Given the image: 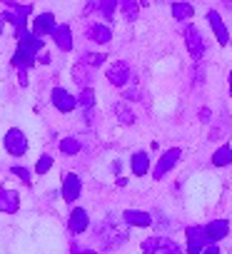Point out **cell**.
Masks as SVG:
<instances>
[{
	"instance_id": "cell-1",
	"label": "cell",
	"mask_w": 232,
	"mask_h": 254,
	"mask_svg": "<svg viewBox=\"0 0 232 254\" xmlns=\"http://www.w3.org/2000/svg\"><path fill=\"white\" fill-rule=\"evenodd\" d=\"M45 43L40 38H35L28 28L18 30V48H15V55H13V67H18V72H28V67H33L43 53Z\"/></svg>"
},
{
	"instance_id": "cell-2",
	"label": "cell",
	"mask_w": 232,
	"mask_h": 254,
	"mask_svg": "<svg viewBox=\"0 0 232 254\" xmlns=\"http://www.w3.org/2000/svg\"><path fill=\"white\" fill-rule=\"evenodd\" d=\"M97 242L102 244V249H118L128 242V224H118V219H115L112 214L97 227L95 232Z\"/></svg>"
},
{
	"instance_id": "cell-3",
	"label": "cell",
	"mask_w": 232,
	"mask_h": 254,
	"mask_svg": "<svg viewBox=\"0 0 232 254\" xmlns=\"http://www.w3.org/2000/svg\"><path fill=\"white\" fill-rule=\"evenodd\" d=\"M30 13H33V8H30V5H18V3H10V8L0 13V18H3L5 23H10V25L15 28V33H18V30L28 28V15H30Z\"/></svg>"
},
{
	"instance_id": "cell-4",
	"label": "cell",
	"mask_w": 232,
	"mask_h": 254,
	"mask_svg": "<svg viewBox=\"0 0 232 254\" xmlns=\"http://www.w3.org/2000/svg\"><path fill=\"white\" fill-rule=\"evenodd\" d=\"M143 254H182V252L172 239L160 234V237H150L143 242Z\"/></svg>"
},
{
	"instance_id": "cell-5",
	"label": "cell",
	"mask_w": 232,
	"mask_h": 254,
	"mask_svg": "<svg viewBox=\"0 0 232 254\" xmlns=\"http://www.w3.org/2000/svg\"><path fill=\"white\" fill-rule=\"evenodd\" d=\"M5 152L13 155V157H23L28 152V137L23 135V130H18V127H10V130L5 132Z\"/></svg>"
},
{
	"instance_id": "cell-6",
	"label": "cell",
	"mask_w": 232,
	"mask_h": 254,
	"mask_svg": "<svg viewBox=\"0 0 232 254\" xmlns=\"http://www.w3.org/2000/svg\"><path fill=\"white\" fill-rule=\"evenodd\" d=\"M182 35H185V45H187V53L192 55V60H202V55H205V38H202V33L195 25H185Z\"/></svg>"
},
{
	"instance_id": "cell-7",
	"label": "cell",
	"mask_w": 232,
	"mask_h": 254,
	"mask_svg": "<svg viewBox=\"0 0 232 254\" xmlns=\"http://www.w3.org/2000/svg\"><path fill=\"white\" fill-rule=\"evenodd\" d=\"M105 77H107V82L115 85V87H125V85L130 82V77H133V70H130V65H128L125 60H118L115 65L107 67Z\"/></svg>"
},
{
	"instance_id": "cell-8",
	"label": "cell",
	"mask_w": 232,
	"mask_h": 254,
	"mask_svg": "<svg viewBox=\"0 0 232 254\" xmlns=\"http://www.w3.org/2000/svg\"><path fill=\"white\" fill-rule=\"evenodd\" d=\"M185 234H187L185 254H202V249L210 244V242H207V237H205V229H202V227H197V224L187 227V229H185Z\"/></svg>"
},
{
	"instance_id": "cell-9",
	"label": "cell",
	"mask_w": 232,
	"mask_h": 254,
	"mask_svg": "<svg viewBox=\"0 0 232 254\" xmlns=\"http://www.w3.org/2000/svg\"><path fill=\"white\" fill-rule=\"evenodd\" d=\"M180 157H182V150L180 147H172V150H167L160 160H157V165H155V170H153V177L155 180H162L177 162H180Z\"/></svg>"
},
{
	"instance_id": "cell-10",
	"label": "cell",
	"mask_w": 232,
	"mask_h": 254,
	"mask_svg": "<svg viewBox=\"0 0 232 254\" xmlns=\"http://www.w3.org/2000/svg\"><path fill=\"white\" fill-rule=\"evenodd\" d=\"M50 100H53V107L60 110V112H73V110L77 107V97L70 95L65 87H53Z\"/></svg>"
},
{
	"instance_id": "cell-11",
	"label": "cell",
	"mask_w": 232,
	"mask_h": 254,
	"mask_svg": "<svg viewBox=\"0 0 232 254\" xmlns=\"http://www.w3.org/2000/svg\"><path fill=\"white\" fill-rule=\"evenodd\" d=\"M68 229L77 237V234H82V232H87L90 229V214L82 209V207H73L70 209V217H68Z\"/></svg>"
},
{
	"instance_id": "cell-12",
	"label": "cell",
	"mask_w": 232,
	"mask_h": 254,
	"mask_svg": "<svg viewBox=\"0 0 232 254\" xmlns=\"http://www.w3.org/2000/svg\"><path fill=\"white\" fill-rule=\"evenodd\" d=\"M202 229H205L207 242H210V244H217V242H222V239L230 234V222H227V219H212V222H207Z\"/></svg>"
},
{
	"instance_id": "cell-13",
	"label": "cell",
	"mask_w": 232,
	"mask_h": 254,
	"mask_svg": "<svg viewBox=\"0 0 232 254\" xmlns=\"http://www.w3.org/2000/svg\"><path fill=\"white\" fill-rule=\"evenodd\" d=\"M80 194H82V180H80L77 175L68 172V175L63 177V199L73 204Z\"/></svg>"
},
{
	"instance_id": "cell-14",
	"label": "cell",
	"mask_w": 232,
	"mask_h": 254,
	"mask_svg": "<svg viewBox=\"0 0 232 254\" xmlns=\"http://www.w3.org/2000/svg\"><path fill=\"white\" fill-rule=\"evenodd\" d=\"M55 15L53 13H40V15H35V23H33V35L35 38H45V35H53V30H55Z\"/></svg>"
},
{
	"instance_id": "cell-15",
	"label": "cell",
	"mask_w": 232,
	"mask_h": 254,
	"mask_svg": "<svg viewBox=\"0 0 232 254\" xmlns=\"http://www.w3.org/2000/svg\"><path fill=\"white\" fill-rule=\"evenodd\" d=\"M20 209V194L15 190H5L0 187V212L5 214H15Z\"/></svg>"
},
{
	"instance_id": "cell-16",
	"label": "cell",
	"mask_w": 232,
	"mask_h": 254,
	"mask_svg": "<svg viewBox=\"0 0 232 254\" xmlns=\"http://www.w3.org/2000/svg\"><path fill=\"white\" fill-rule=\"evenodd\" d=\"M207 23H210V28H212L217 43H220V45H227V43H230V33H227V25L222 23V18H220L217 10H210V13H207Z\"/></svg>"
},
{
	"instance_id": "cell-17",
	"label": "cell",
	"mask_w": 232,
	"mask_h": 254,
	"mask_svg": "<svg viewBox=\"0 0 232 254\" xmlns=\"http://www.w3.org/2000/svg\"><path fill=\"white\" fill-rule=\"evenodd\" d=\"M50 38L55 40V45H58L63 53L73 50V30H70V25H65V23L55 25V30H53V35H50Z\"/></svg>"
},
{
	"instance_id": "cell-18",
	"label": "cell",
	"mask_w": 232,
	"mask_h": 254,
	"mask_svg": "<svg viewBox=\"0 0 232 254\" xmlns=\"http://www.w3.org/2000/svg\"><path fill=\"white\" fill-rule=\"evenodd\" d=\"M123 222L128 227H153V214L150 212H140V209H125L123 212Z\"/></svg>"
},
{
	"instance_id": "cell-19",
	"label": "cell",
	"mask_w": 232,
	"mask_h": 254,
	"mask_svg": "<svg viewBox=\"0 0 232 254\" xmlns=\"http://www.w3.org/2000/svg\"><path fill=\"white\" fill-rule=\"evenodd\" d=\"M87 38L90 40H95V43H100V45H107L110 40H112V30H110V25H102V23H92V25H87Z\"/></svg>"
},
{
	"instance_id": "cell-20",
	"label": "cell",
	"mask_w": 232,
	"mask_h": 254,
	"mask_svg": "<svg viewBox=\"0 0 232 254\" xmlns=\"http://www.w3.org/2000/svg\"><path fill=\"white\" fill-rule=\"evenodd\" d=\"M77 107H82V117H85V122H90L92 120V107H95V92H92V87H82L80 90Z\"/></svg>"
},
{
	"instance_id": "cell-21",
	"label": "cell",
	"mask_w": 232,
	"mask_h": 254,
	"mask_svg": "<svg viewBox=\"0 0 232 254\" xmlns=\"http://www.w3.org/2000/svg\"><path fill=\"white\" fill-rule=\"evenodd\" d=\"M130 170H133L135 177L148 175V172H150V157H148V152H135V155L130 157Z\"/></svg>"
},
{
	"instance_id": "cell-22",
	"label": "cell",
	"mask_w": 232,
	"mask_h": 254,
	"mask_svg": "<svg viewBox=\"0 0 232 254\" xmlns=\"http://www.w3.org/2000/svg\"><path fill=\"white\" fill-rule=\"evenodd\" d=\"M195 15V5L185 3V0H172V18L175 20H190Z\"/></svg>"
},
{
	"instance_id": "cell-23",
	"label": "cell",
	"mask_w": 232,
	"mask_h": 254,
	"mask_svg": "<svg viewBox=\"0 0 232 254\" xmlns=\"http://www.w3.org/2000/svg\"><path fill=\"white\" fill-rule=\"evenodd\" d=\"M118 8L123 10V15H125V20H138V15H140V3L138 0H118Z\"/></svg>"
},
{
	"instance_id": "cell-24",
	"label": "cell",
	"mask_w": 232,
	"mask_h": 254,
	"mask_svg": "<svg viewBox=\"0 0 232 254\" xmlns=\"http://www.w3.org/2000/svg\"><path fill=\"white\" fill-rule=\"evenodd\" d=\"M90 75H92V67H87L82 60L73 67V77H75V82L82 85V87H90Z\"/></svg>"
},
{
	"instance_id": "cell-25",
	"label": "cell",
	"mask_w": 232,
	"mask_h": 254,
	"mask_svg": "<svg viewBox=\"0 0 232 254\" xmlns=\"http://www.w3.org/2000/svg\"><path fill=\"white\" fill-rule=\"evenodd\" d=\"M212 165H215V167H227V165H232V147H230V145L217 147L215 155H212Z\"/></svg>"
},
{
	"instance_id": "cell-26",
	"label": "cell",
	"mask_w": 232,
	"mask_h": 254,
	"mask_svg": "<svg viewBox=\"0 0 232 254\" xmlns=\"http://www.w3.org/2000/svg\"><path fill=\"white\" fill-rule=\"evenodd\" d=\"M115 117H118L123 125H133V122H135V112H133L130 105H125V102H115Z\"/></svg>"
},
{
	"instance_id": "cell-27",
	"label": "cell",
	"mask_w": 232,
	"mask_h": 254,
	"mask_svg": "<svg viewBox=\"0 0 232 254\" xmlns=\"http://www.w3.org/2000/svg\"><path fill=\"white\" fill-rule=\"evenodd\" d=\"M97 10H100V15L110 23V20L115 18V10H118V0H97Z\"/></svg>"
},
{
	"instance_id": "cell-28",
	"label": "cell",
	"mask_w": 232,
	"mask_h": 254,
	"mask_svg": "<svg viewBox=\"0 0 232 254\" xmlns=\"http://www.w3.org/2000/svg\"><path fill=\"white\" fill-rule=\"evenodd\" d=\"M80 150H82V145H80L77 137H63L60 140V152L63 155H77Z\"/></svg>"
},
{
	"instance_id": "cell-29",
	"label": "cell",
	"mask_w": 232,
	"mask_h": 254,
	"mask_svg": "<svg viewBox=\"0 0 232 254\" xmlns=\"http://www.w3.org/2000/svg\"><path fill=\"white\" fill-rule=\"evenodd\" d=\"M80 60H82L87 67H92V70H95V67H100V65L107 60V55H105V53H87V55H82Z\"/></svg>"
},
{
	"instance_id": "cell-30",
	"label": "cell",
	"mask_w": 232,
	"mask_h": 254,
	"mask_svg": "<svg viewBox=\"0 0 232 254\" xmlns=\"http://www.w3.org/2000/svg\"><path fill=\"white\" fill-rule=\"evenodd\" d=\"M50 167H53V157H50V155H43V157L35 162V172H38V175L50 172Z\"/></svg>"
},
{
	"instance_id": "cell-31",
	"label": "cell",
	"mask_w": 232,
	"mask_h": 254,
	"mask_svg": "<svg viewBox=\"0 0 232 254\" xmlns=\"http://www.w3.org/2000/svg\"><path fill=\"white\" fill-rule=\"evenodd\" d=\"M123 95H125V100H140L143 97V92H140L138 85L135 87H123Z\"/></svg>"
},
{
	"instance_id": "cell-32",
	"label": "cell",
	"mask_w": 232,
	"mask_h": 254,
	"mask_svg": "<svg viewBox=\"0 0 232 254\" xmlns=\"http://www.w3.org/2000/svg\"><path fill=\"white\" fill-rule=\"evenodd\" d=\"M70 254H100V252H95V249H85L80 242H73V247H70Z\"/></svg>"
},
{
	"instance_id": "cell-33",
	"label": "cell",
	"mask_w": 232,
	"mask_h": 254,
	"mask_svg": "<svg viewBox=\"0 0 232 254\" xmlns=\"http://www.w3.org/2000/svg\"><path fill=\"white\" fill-rule=\"evenodd\" d=\"M10 172H13V175H18V177L23 180V185H30V172H28L25 167H13Z\"/></svg>"
},
{
	"instance_id": "cell-34",
	"label": "cell",
	"mask_w": 232,
	"mask_h": 254,
	"mask_svg": "<svg viewBox=\"0 0 232 254\" xmlns=\"http://www.w3.org/2000/svg\"><path fill=\"white\" fill-rule=\"evenodd\" d=\"M202 254H222V252H220V247H217V244H207V247L202 249Z\"/></svg>"
},
{
	"instance_id": "cell-35",
	"label": "cell",
	"mask_w": 232,
	"mask_h": 254,
	"mask_svg": "<svg viewBox=\"0 0 232 254\" xmlns=\"http://www.w3.org/2000/svg\"><path fill=\"white\" fill-rule=\"evenodd\" d=\"M200 120H202V122H210V110H207V107L200 110Z\"/></svg>"
},
{
	"instance_id": "cell-36",
	"label": "cell",
	"mask_w": 232,
	"mask_h": 254,
	"mask_svg": "<svg viewBox=\"0 0 232 254\" xmlns=\"http://www.w3.org/2000/svg\"><path fill=\"white\" fill-rule=\"evenodd\" d=\"M97 8V0H87V5H85V13H90V10H95Z\"/></svg>"
},
{
	"instance_id": "cell-37",
	"label": "cell",
	"mask_w": 232,
	"mask_h": 254,
	"mask_svg": "<svg viewBox=\"0 0 232 254\" xmlns=\"http://www.w3.org/2000/svg\"><path fill=\"white\" fill-rule=\"evenodd\" d=\"M3 23H5V20H3V18H0V35H3V28H5Z\"/></svg>"
},
{
	"instance_id": "cell-38",
	"label": "cell",
	"mask_w": 232,
	"mask_h": 254,
	"mask_svg": "<svg viewBox=\"0 0 232 254\" xmlns=\"http://www.w3.org/2000/svg\"><path fill=\"white\" fill-rule=\"evenodd\" d=\"M230 97H232V72H230Z\"/></svg>"
}]
</instances>
